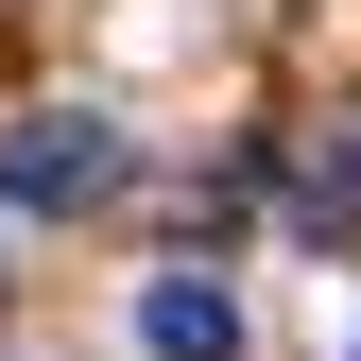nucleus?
Here are the masks:
<instances>
[{
  "label": "nucleus",
  "instance_id": "nucleus-1",
  "mask_svg": "<svg viewBox=\"0 0 361 361\" xmlns=\"http://www.w3.org/2000/svg\"><path fill=\"white\" fill-rule=\"evenodd\" d=\"M121 155H138V138H121L104 104H35V121H0V224H86V207L121 190Z\"/></svg>",
  "mask_w": 361,
  "mask_h": 361
},
{
  "label": "nucleus",
  "instance_id": "nucleus-2",
  "mask_svg": "<svg viewBox=\"0 0 361 361\" xmlns=\"http://www.w3.org/2000/svg\"><path fill=\"white\" fill-rule=\"evenodd\" d=\"M138 361H241V293L224 276H155L138 293Z\"/></svg>",
  "mask_w": 361,
  "mask_h": 361
},
{
  "label": "nucleus",
  "instance_id": "nucleus-3",
  "mask_svg": "<svg viewBox=\"0 0 361 361\" xmlns=\"http://www.w3.org/2000/svg\"><path fill=\"white\" fill-rule=\"evenodd\" d=\"M310 207H361V121H344L327 155H310Z\"/></svg>",
  "mask_w": 361,
  "mask_h": 361
}]
</instances>
